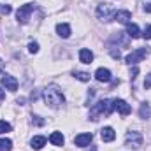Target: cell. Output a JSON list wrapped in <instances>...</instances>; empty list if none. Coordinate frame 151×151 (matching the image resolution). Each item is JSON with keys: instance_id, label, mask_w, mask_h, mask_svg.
I'll list each match as a JSON object with an SVG mask.
<instances>
[{"instance_id": "1", "label": "cell", "mask_w": 151, "mask_h": 151, "mask_svg": "<svg viewBox=\"0 0 151 151\" xmlns=\"http://www.w3.org/2000/svg\"><path fill=\"white\" fill-rule=\"evenodd\" d=\"M42 97H44L46 104H49L51 107H58V106H62V104L65 102V97H63L62 90H60L58 86H55V84L44 88V90H42Z\"/></svg>"}, {"instance_id": "2", "label": "cell", "mask_w": 151, "mask_h": 151, "mask_svg": "<svg viewBox=\"0 0 151 151\" xmlns=\"http://www.w3.org/2000/svg\"><path fill=\"white\" fill-rule=\"evenodd\" d=\"M113 109H114L113 102L107 100V99H104V100L93 104V107L90 109V118H91L93 121H97V119L102 118V116H109V114L113 113Z\"/></svg>"}, {"instance_id": "3", "label": "cell", "mask_w": 151, "mask_h": 151, "mask_svg": "<svg viewBox=\"0 0 151 151\" xmlns=\"http://www.w3.org/2000/svg\"><path fill=\"white\" fill-rule=\"evenodd\" d=\"M148 49L146 47H139V49H134L130 55H127V58H125V62L128 63V65H137L139 62H142L146 56H148Z\"/></svg>"}, {"instance_id": "4", "label": "cell", "mask_w": 151, "mask_h": 151, "mask_svg": "<svg viewBox=\"0 0 151 151\" xmlns=\"http://www.w3.org/2000/svg\"><path fill=\"white\" fill-rule=\"evenodd\" d=\"M34 9H35V4H25V5H21L18 9V12H16L18 23H27L30 19V14H32Z\"/></svg>"}, {"instance_id": "5", "label": "cell", "mask_w": 151, "mask_h": 151, "mask_svg": "<svg viewBox=\"0 0 151 151\" xmlns=\"http://www.w3.org/2000/svg\"><path fill=\"white\" fill-rule=\"evenodd\" d=\"M97 16H99V19H102V21H111L114 18L113 7H111L109 4H99V7H97Z\"/></svg>"}, {"instance_id": "6", "label": "cell", "mask_w": 151, "mask_h": 151, "mask_svg": "<svg viewBox=\"0 0 151 151\" xmlns=\"http://www.w3.org/2000/svg\"><path fill=\"white\" fill-rule=\"evenodd\" d=\"M125 146L134 148V150H139L142 146V135L139 132H128L127 134V139H125Z\"/></svg>"}, {"instance_id": "7", "label": "cell", "mask_w": 151, "mask_h": 151, "mask_svg": "<svg viewBox=\"0 0 151 151\" xmlns=\"http://www.w3.org/2000/svg\"><path fill=\"white\" fill-rule=\"evenodd\" d=\"M2 86L9 91H16L18 90V79L14 76H2Z\"/></svg>"}, {"instance_id": "8", "label": "cell", "mask_w": 151, "mask_h": 151, "mask_svg": "<svg viewBox=\"0 0 151 151\" xmlns=\"http://www.w3.org/2000/svg\"><path fill=\"white\" fill-rule=\"evenodd\" d=\"M113 106H114V109L121 114V116H128L130 111H132V109H130V106H128L125 100H121V99H116V100L113 102Z\"/></svg>"}, {"instance_id": "9", "label": "cell", "mask_w": 151, "mask_h": 151, "mask_svg": "<svg viewBox=\"0 0 151 151\" xmlns=\"http://www.w3.org/2000/svg\"><path fill=\"white\" fill-rule=\"evenodd\" d=\"M91 139H93L91 134H79V135H76L74 144L76 146H79V148H86V146H90Z\"/></svg>"}, {"instance_id": "10", "label": "cell", "mask_w": 151, "mask_h": 151, "mask_svg": "<svg viewBox=\"0 0 151 151\" xmlns=\"http://www.w3.org/2000/svg\"><path fill=\"white\" fill-rule=\"evenodd\" d=\"M95 77H97V81H100V83H109V81L113 79V76H111V70H109V69H104V67L97 69V72H95Z\"/></svg>"}, {"instance_id": "11", "label": "cell", "mask_w": 151, "mask_h": 151, "mask_svg": "<svg viewBox=\"0 0 151 151\" xmlns=\"http://www.w3.org/2000/svg\"><path fill=\"white\" fill-rule=\"evenodd\" d=\"M114 19H116L118 23L128 25L130 19H132V14H130V11H118V12H114Z\"/></svg>"}, {"instance_id": "12", "label": "cell", "mask_w": 151, "mask_h": 151, "mask_svg": "<svg viewBox=\"0 0 151 151\" xmlns=\"http://www.w3.org/2000/svg\"><path fill=\"white\" fill-rule=\"evenodd\" d=\"M100 137H102L104 142H113L114 139H116V134H114V130L111 127H106V128L100 130Z\"/></svg>"}, {"instance_id": "13", "label": "cell", "mask_w": 151, "mask_h": 151, "mask_svg": "<svg viewBox=\"0 0 151 151\" xmlns=\"http://www.w3.org/2000/svg\"><path fill=\"white\" fill-rule=\"evenodd\" d=\"M79 60H81L83 63H86V65H90V63L93 62V53H91L90 49H86V47H83V49L79 51Z\"/></svg>"}, {"instance_id": "14", "label": "cell", "mask_w": 151, "mask_h": 151, "mask_svg": "<svg viewBox=\"0 0 151 151\" xmlns=\"http://www.w3.org/2000/svg\"><path fill=\"white\" fill-rule=\"evenodd\" d=\"M56 34L63 39L70 37V27H69L67 23H58V25H56Z\"/></svg>"}, {"instance_id": "15", "label": "cell", "mask_w": 151, "mask_h": 151, "mask_svg": "<svg viewBox=\"0 0 151 151\" xmlns=\"http://www.w3.org/2000/svg\"><path fill=\"white\" fill-rule=\"evenodd\" d=\"M127 35L132 37V39L141 37V30H139V27H137L135 23H128V25H127Z\"/></svg>"}, {"instance_id": "16", "label": "cell", "mask_w": 151, "mask_h": 151, "mask_svg": "<svg viewBox=\"0 0 151 151\" xmlns=\"http://www.w3.org/2000/svg\"><path fill=\"white\" fill-rule=\"evenodd\" d=\"M49 142H51V144H55V146H63L65 139H63L62 132H53V134L49 135Z\"/></svg>"}, {"instance_id": "17", "label": "cell", "mask_w": 151, "mask_h": 151, "mask_svg": "<svg viewBox=\"0 0 151 151\" xmlns=\"http://www.w3.org/2000/svg\"><path fill=\"white\" fill-rule=\"evenodd\" d=\"M30 144H32L34 150H40L42 146H46V137H44V135H35V137L30 141Z\"/></svg>"}, {"instance_id": "18", "label": "cell", "mask_w": 151, "mask_h": 151, "mask_svg": "<svg viewBox=\"0 0 151 151\" xmlns=\"http://www.w3.org/2000/svg\"><path fill=\"white\" fill-rule=\"evenodd\" d=\"M12 150V141L11 139H0V151H11Z\"/></svg>"}, {"instance_id": "19", "label": "cell", "mask_w": 151, "mask_h": 151, "mask_svg": "<svg viewBox=\"0 0 151 151\" xmlns=\"http://www.w3.org/2000/svg\"><path fill=\"white\" fill-rule=\"evenodd\" d=\"M150 114H151V109H150V106H148V104H142V106H141V109H139V116L146 119V118H148Z\"/></svg>"}, {"instance_id": "20", "label": "cell", "mask_w": 151, "mask_h": 151, "mask_svg": "<svg viewBox=\"0 0 151 151\" xmlns=\"http://www.w3.org/2000/svg\"><path fill=\"white\" fill-rule=\"evenodd\" d=\"M7 132H11V125H9L7 121L0 119V135H2V134H7Z\"/></svg>"}, {"instance_id": "21", "label": "cell", "mask_w": 151, "mask_h": 151, "mask_svg": "<svg viewBox=\"0 0 151 151\" xmlns=\"http://www.w3.org/2000/svg\"><path fill=\"white\" fill-rule=\"evenodd\" d=\"M74 77L76 79H79V81H90V74L88 72H74Z\"/></svg>"}, {"instance_id": "22", "label": "cell", "mask_w": 151, "mask_h": 151, "mask_svg": "<svg viewBox=\"0 0 151 151\" xmlns=\"http://www.w3.org/2000/svg\"><path fill=\"white\" fill-rule=\"evenodd\" d=\"M11 11H12L11 5H7V4L2 5V4H0V14H11Z\"/></svg>"}, {"instance_id": "23", "label": "cell", "mask_w": 151, "mask_h": 151, "mask_svg": "<svg viewBox=\"0 0 151 151\" xmlns=\"http://www.w3.org/2000/svg\"><path fill=\"white\" fill-rule=\"evenodd\" d=\"M28 51H30V53H37L39 51V44L37 42H30V44H28Z\"/></svg>"}, {"instance_id": "24", "label": "cell", "mask_w": 151, "mask_h": 151, "mask_svg": "<svg viewBox=\"0 0 151 151\" xmlns=\"http://www.w3.org/2000/svg\"><path fill=\"white\" fill-rule=\"evenodd\" d=\"M142 37H144V39H148V40L151 39V25H148V27L144 28V32H142Z\"/></svg>"}, {"instance_id": "25", "label": "cell", "mask_w": 151, "mask_h": 151, "mask_svg": "<svg viewBox=\"0 0 151 151\" xmlns=\"http://www.w3.org/2000/svg\"><path fill=\"white\" fill-rule=\"evenodd\" d=\"M144 88H146V90H150V88H151V74L146 76V81H144Z\"/></svg>"}, {"instance_id": "26", "label": "cell", "mask_w": 151, "mask_h": 151, "mask_svg": "<svg viewBox=\"0 0 151 151\" xmlns=\"http://www.w3.org/2000/svg\"><path fill=\"white\" fill-rule=\"evenodd\" d=\"M32 121L35 125H44V119H40V116H32Z\"/></svg>"}, {"instance_id": "27", "label": "cell", "mask_w": 151, "mask_h": 151, "mask_svg": "<svg viewBox=\"0 0 151 151\" xmlns=\"http://www.w3.org/2000/svg\"><path fill=\"white\" fill-rule=\"evenodd\" d=\"M137 74H139V69H137V67H134V69H132V72H130V77L134 79V77H135Z\"/></svg>"}, {"instance_id": "28", "label": "cell", "mask_w": 151, "mask_h": 151, "mask_svg": "<svg viewBox=\"0 0 151 151\" xmlns=\"http://www.w3.org/2000/svg\"><path fill=\"white\" fill-rule=\"evenodd\" d=\"M144 11H146V12H151V4H148V5H144Z\"/></svg>"}, {"instance_id": "29", "label": "cell", "mask_w": 151, "mask_h": 151, "mask_svg": "<svg viewBox=\"0 0 151 151\" xmlns=\"http://www.w3.org/2000/svg\"><path fill=\"white\" fill-rule=\"evenodd\" d=\"M4 97H5V91H4V90L0 88V100H4Z\"/></svg>"}, {"instance_id": "30", "label": "cell", "mask_w": 151, "mask_h": 151, "mask_svg": "<svg viewBox=\"0 0 151 151\" xmlns=\"http://www.w3.org/2000/svg\"><path fill=\"white\" fill-rule=\"evenodd\" d=\"M2 67H4V63H2V60H0V72H2Z\"/></svg>"}]
</instances>
